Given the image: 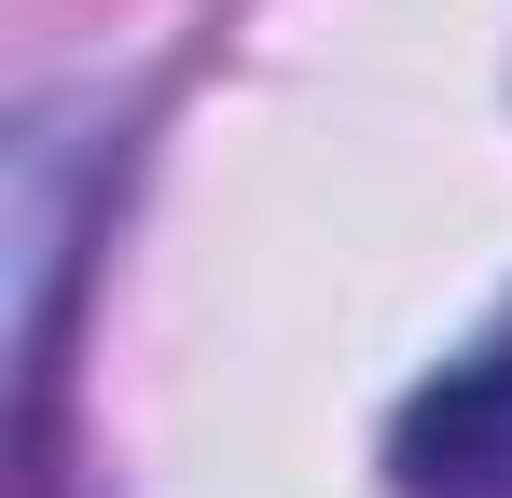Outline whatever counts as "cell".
<instances>
[{
  "label": "cell",
  "instance_id": "cell-1",
  "mask_svg": "<svg viewBox=\"0 0 512 498\" xmlns=\"http://www.w3.org/2000/svg\"><path fill=\"white\" fill-rule=\"evenodd\" d=\"M388 485L402 498H512V305L388 415Z\"/></svg>",
  "mask_w": 512,
  "mask_h": 498
}]
</instances>
